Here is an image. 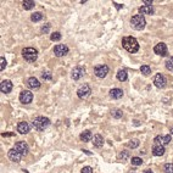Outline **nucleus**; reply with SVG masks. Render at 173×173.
Here are the masks:
<instances>
[{"label": "nucleus", "instance_id": "f257e3e1", "mask_svg": "<svg viewBox=\"0 0 173 173\" xmlns=\"http://www.w3.org/2000/svg\"><path fill=\"white\" fill-rule=\"evenodd\" d=\"M122 46L128 51V52H137L139 50V44L138 40L134 37H124L122 39Z\"/></svg>", "mask_w": 173, "mask_h": 173}, {"label": "nucleus", "instance_id": "f03ea898", "mask_svg": "<svg viewBox=\"0 0 173 173\" xmlns=\"http://www.w3.org/2000/svg\"><path fill=\"white\" fill-rule=\"evenodd\" d=\"M32 126L35 130L38 132H42L44 129H46L49 126H50V120L48 117H44V116H38L33 120L32 122Z\"/></svg>", "mask_w": 173, "mask_h": 173}, {"label": "nucleus", "instance_id": "7ed1b4c3", "mask_svg": "<svg viewBox=\"0 0 173 173\" xmlns=\"http://www.w3.org/2000/svg\"><path fill=\"white\" fill-rule=\"evenodd\" d=\"M130 25L132 27L136 29V31H142L145 28V25H146V21H145V18L143 15H134L132 16L130 18Z\"/></svg>", "mask_w": 173, "mask_h": 173}, {"label": "nucleus", "instance_id": "20e7f679", "mask_svg": "<svg viewBox=\"0 0 173 173\" xmlns=\"http://www.w3.org/2000/svg\"><path fill=\"white\" fill-rule=\"evenodd\" d=\"M22 56L23 59L28 62H34L38 59V51L34 48H25L22 50Z\"/></svg>", "mask_w": 173, "mask_h": 173}, {"label": "nucleus", "instance_id": "39448f33", "mask_svg": "<svg viewBox=\"0 0 173 173\" xmlns=\"http://www.w3.org/2000/svg\"><path fill=\"white\" fill-rule=\"evenodd\" d=\"M94 73L98 78H105L109 73V67L106 65H98L94 68Z\"/></svg>", "mask_w": 173, "mask_h": 173}, {"label": "nucleus", "instance_id": "423d86ee", "mask_svg": "<svg viewBox=\"0 0 173 173\" xmlns=\"http://www.w3.org/2000/svg\"><path fill=\"white\" fill-rule=\"evenodd\" d=\"M84 74H85V68L82 67V66L74 67V68L72 70V72H71V77H72V79H74V81L81 79Z\"/></svg>", "mask_w": 173, "mask_h": 173}, {"label": "nucleus", "instance_id": "0eeeda50", "mask_svg": "<svg viewBox=\"0 0 173 173\" xmlns=\"http://www.w3.org/2000/svg\"><path fill=\"white\" fill-rule=\"evenodd\" d=\"M91 94V88L88 84H83L78 90H77V95H78L79 99H85Z\"/></svg>", "mask_w": 173, "mask_h": 173}, {"label": "nucleus", "instance_id": "6e6552de", "mask_svg": "<svg viewBox=\"0 0 173 173\" xmlns=\"http://www.w3.org/2000/svg\"><path fill=\"white\" fill-rule=\"evenodd\" d=\"M54 54H55V56H57V57H62V56H65L66 54H68V46L65 45V44H57V45L54 48Z\"/></svg>", "mask_w": 173, "mask_h": 173}, {"label": "nucleus", "instance_id": "1a4fd4ad", "mask_svg": "<svg viewBox=\"0 0 173 173\" xmlns=\"http://www.w3.org/2000/svg\"><path fill=\"white\" fill-rule=\"evenodd\" d=\"M32 100H33V94H32L29 90H23V91H21V94H20V101H21L22 104H25V105L31 104Z\"/></svg>", "mask_w": 173, "mask_h": 173}, {"label": "nucleus", "instance_id": "9d476101", "mask_svg": "<svg viewBox=\"0 0 173 173\" xmlns=\"http://www.w3.org/2000/svg\"><path fill=\"white\" fill-rule=\"evenodd\" d=\"M154 52L156 55H160V56H166L168 50H167V45L165 43H157L155 46H154Z\"/></svg>", "mask_w": 173, "mask_h": 173}, {"label": "nucleus", "instance_id": "9b49d317", "mask_svg": "<svg viewBox=\"0 0 173 173\" xmlns=\"http://www.w3.org/2000/svg\"><path fill=\"white\" fill-rule=\"evenodd\" d=\"M166 83H167V79H166V77L163 74L157 73L155 77H154V84H155L157 88H165Z\"/></svg>", "mask_w": 173, "mask_h": 173}, {"label": "nucleus", "instance_id": "f8f14e48", "mask_svg": "<svg viewBox=\"0 0 173 173\" xmlns=\"http://www.w3.org/2000/svg\"><path fill=\"white\" fill-rule=\"evenodd\" d=\"M15 149L20 152L22 156H26L28 154V151H29V148H28L27 143H25V142H17L15 144Z\"/></svg>", "mask_w": 173, "mask_h": 173}, {"label": "nucleus", "instance_id": "ddd939ff", "mask_svg": "<svg viewBox=\"0 0 173 173\" xmlns=\"http://www.w3.org/2000/svg\"><path fill=\"white\" fill-rule=\"evenodd\" d=\"M7 156H9V159L11 160V161H13V162H20L21 161V159H22V155L20 152H18L15 148L13 149H11V150H9V152H7Z\"/></svg>", "mask_w": 173, "mask_h": 173}, {"label": "nucleus", "instance_id": "4468645a", "mask_svg": "<svg viewBox=\"0 0 173 173\" xmlns=\"http://www.w3.org/2000/svg\"><path fill=\"white\" fill-rule=\"evenodd\" d=\"M171 136H157L155 139H154V142H155V145H162V146H165V145H167V144H169L171 143Z\"/></svg>", "mask_w": 173, "mask_h": 173}, {"label": "nucleus", "instance_id": "2eb2a0df", "mask_svg": "<svg viewBox=\"0 0 173 173\" xmlns=\"http://www.w3.org/2000/svg\"><path fill=\"white\" fill-rule=\"evenodd\" d=\"M12 87H13L12 82L9 81V79H5V81H3L1 83H0V90H1V93H4V94L10 93L12 90Z\"/></svg>", "mask_w": 173, "mask_h": 173}, {"label": "nucleus", "instance_id": "dca6fc26", "mask_svg": "<svg viewBox=\"0 0 173 173\" xmlns=\"http://www.w3.org/2000/svg\"><path fill=\"white\" fill-rule=\"evenodd\" d=\"M27 87L29 89H39L40 88V83L35 77H29L27 79Z\"/></svg>", "mask_w": 173, "mask_h": 173}, {"label": "nucleus", "instance_id": "f3484780", "mask_svg": "<svg viewBox=\"0 0 173 173\" xmlns=\"http://www.w3.org/2000/svg\"><path fill=\"white\" fill-rule=\"evenodd\" d=\"M29 129H31L29 124L25 121H22V122H20L17 124V132H20L21 134H27L29 132Z\"/></svg>", "mask_w": 173, "mask_h": 173}, {"label": "nucleus", "instance_id": "a211bd4d", "mask_svg": "<svg viewBox=\"0 0 173 173\" xmlns=\"http://www.w3.org/2000/svg\"><path fill=\"white\" fill-rule=\"evenodd\" d=\"M110 97L112 99H121L123 97V91H122V89L113 88V89L110 90Z\"/></svg>", "mask_w": 173, "mask_h": 173}, {"label": "nucleus", "instance_id": "6ab92c4d", "mask_svg": "<svg viewBox=\"0 0 173 173\" xmlns=\"http://www.w3.org/2000/svg\"><path fill=\"white\" fill-rule=\"evenodd\" d=\"M93 145L95 148H101L104 145V138L100 136V134H97V136L93 137Z\"/></svg>", "mask_w": 173, "mask_h": 173}, {"label": "nucleus", "instance_id": "aec40b11", "mask_svg": "<svg viewBox=\"0 0 173 173\" xmlns=\"http://www.w3.org/2000/svg\"><path fill=\"white\" fill-rule=\"evenodd\" d=\"M165 151H166L165 146H162V145H154V148H152V154L155 156H162Z\"/></svg>", "mask_w": 173, "mask_h": 173}, {"label": "nucleus", "instance_id": "412c9836", "mask_svg": "<svg viewBox=\"0 0 173 173\" xmlns=\"http://www.w3.org/2000/svg\"><path fill=\"white\" fill-rule=\"evenodd\" d=\"M139 12H140V15H152L154 13V9L151 6L145 5V6L139 7Z\"/></svg>", "mask_w": 173, "mask_h": 173}, {"label": "nucleus", "instance_id": "4be33fe9", "mask_svg": "<svg viewBox=\"0 0 173 173\" xmlns=\"http://www.w3.org/2000/svg\"><path fill=\"white\" fill-rule=\"evenodd\" d=\"M127 78H128V73L126 70H120L117 72V79L120 82H124V81H127Z\"/></svg>", "mask_w": 173, "mask_h": 173}, {"label": "nucleus", "instance_id": "5701e85b", "mask_svg": "<svg viewBox=\"0 0 173 173\" xmlns=\"http://www.w3.org/2000/svg\"><path fill=\"white\" fill-rule=\"evenodd\" d=\"M79 138H81V140L82 142H89L90 139H91V132L90 130H84V132H82L81 133V136H79Z\"/></svg>", "mask_w": 173, "mask_h": 173}, {"label": "nucleus", "instance_id": "b1692460", "mask_svg": "<svg viewBox=\"0 0 173 173\" xmlns=\"http://www.w3.org/2000/svg\"><path fill=\"white\" fill-rule=\"evenodd\" d=\"M22 5H23L25 10H31V9H33L35 6V3L33 1V0H25V1L22 3Z\"/></svg>", "mask_w": 173, "mask_h": 173}, {"label": "nucleus", "instance_id": "393cba45", "mask_svg": "<svg viewBox=\"0 0 173 173\" xmlns=\"http://www.w3.org/2000/svg\"><path fill=\"white\" fill-rule=\"evenodd\" d=\"M42 18H43V13H42V12H34V13H32V16H31V20H32L33 22H39Z\"/></svg>", "mask_w": 173, "mask_h": 173}, {"label": "nucleus", "instance_id": "a878e982", "mask_svg": "<svg viewBox=\"0 0 173 173\" xmlns=\"http://www.w3.org/2000/svg\"><path fill=\"white\" fill-rule=\"evenodd\" d=\"M127 146H128V148H130V149H136V148H138V146H139V140H138V139L129 140V142L127 143Z\"/></svg>", "mask_w": 173, "mask_h": 173}, {"label": "nucleus", "instance_id": "bb28decb", "mask_svg": "<svg viewBox=\"0 0 173 173\" xmlns=\"http://www.w3.org/2000/svg\"><path fill=\"white\" fill-rule=\"evenodd\" d=\"M50 39L52 42H59L61 39V33L60 32H54L51 35H50Z\"/></svg>", "mask_w": 173, "mask_h": 173}, {"label": "nucleus", "instance_id": "cd10ccee", "mask_svg": "<svg viewBox=\"0 0 173 173\" xmlns=\"http://www.w3.org/2000/svg\"><path fill=\"white\" fill-rule=\"evenodd\" d=\"M111 115H112V117H115V118H121L122 116H123V112H122V110H113V111H111Z\"/></svg>", "mask_w": 173, "mask_h": 173}, {"label": "nucleus", "instance_id": "c85d7f7f", "mask_svg": "<svg viewBox=\"0 0 173 173\" xmlns=\"http://www.w3.org/2000/svg\"><path fill=\"white\" fill-rule=\"evenodd\" d=\"M140 72H142L144 76H149V74L151 73V68H150L148 65H143V66L140 67Z\"/></svg>", "mask_w": 173, "mask_h": 173}, {"label": "nucleus", "instance_id": "c756f323", "mask_svg": "<svg viewBox=\"0 0 173 173\" xmlns=\"http://www.w3.org/2000/svg\"><path fill=\"white\" fill-rule=\"evenodd\" d=\"M166 64V68L171 72H173V57H169V59H167V61L165 62Z\"/></svg>", "mask_w": 173, "mask_h": 173}, {"label": "nucleus", "instance_id": "7c9ffc66", "mask_svg": "<svg viewBox=\"0 0 173 173\" xmlns=\"http://www.w3.org/2000/svg\"><path fill=\"white\" fill-rule=\"evenodd\" d=\"M130 162L134 166H140V165H143V159H140V157H132Z\"/></svg>", "mask_w": 173, "mask_h": 173}, {"label": "nucleus", "instance_id": "2f4dec72", "mask_svg": "<svg viewBox=\"0 0 173 173\" xmlns=\"http://www.w3.org/2000/svg\"><path fill=\"white\" fill-rule=\"evenodd\" d=\"M42 78H43L44 81H50V79L52 78L51 72H50V71H45V72H43V73H42Z\"/></svg>", "mask_w": 173, "mask_h": 173}, {"label": "nucleus", "instance_id": "473e14b6", "mask_svg": "<svg viewBox=\"0 0 173 173\" xmlns=\"http://www.w3.org/2000/svg\"><path fill=\"white\" fill-rule=\"evenodd\" d=\"M165 173H173V163H166L163 166Z\"/></svg>", "mask_w": 173, "mask_h": 173}, {"label": "nucleus", "instance_id": "72a5a7b5", "mask_svg": "<svg viewBox=\"0 0 173 173\" xmlns=\"http://www.w3.org/2000/svg\"><path fill=\"white\" fill-rule=\"evenodd\" d=\"M128 156H129V154H128V151H122L121 154H118V160L121 161H126L127 159H128Z\"/></svg>", "mask_w": 173, "mask_h": 173}, {"label": "nucleus", "instance_id": "f704fd0d", "mask_svg": "<svg viewBox=\"0 0 173 173\" xmlns=\"http://www.w3.org/2000/svg\"><path fill=\"white\" fill-rule=\"evenodd\" d=\"M0 62H1V66H0V70L1 71H4L5 70V67H6V60H5V57H0Z\"/></svg>", "mask_w": 173, "mask_h": 173}, {"label": "nucleus", "instance_id": "c9c22d12", "mask_svg": "<svg viewBox=\"0 0 173 173\" xmlns=\"http://www.w3.org/2000/svg\"><path fill=\"white\" fill-rule=\"evenodd\" d=\"M49 29H50V23H46V25H44L43 27H42V33H48L49 32Z\"/></svg>", "mask_w": 173, "mask_h": 173}, {"label": "nucleus", "instance_id": "e433bc0d", "mask_svg": "<svg viewBox=\"0 0 173 173\" xmlns=\"http://www.w3.org/2000/svg\"><path fill=\"white\" fill-rule=\"evenodd\" d=\"M82 173H93V168L89 166H85L82 168Z\"/></svg>", "mask_w": 173, "mask_h": 173}, {"label": "nucleus", "instance_id": "4c0bfd02", "mask_svg": "<svg viewBox=\"0 0 173 173\" xmlns=\"http://www.w3.org/2000/svg\"><path fill=\"white\" fill-rule=\"evenodd\" d=\"M143 3H144V4H148V6H150V5L152 4L151 0H143Z\"/></svg>", "mask_w": 173, "mask_h": 173}, {"label": "nucleus", "instance_id": "58836bf2", "mask_svg": "<svg viewBox=\"0 0 173 173\" xmlns=\"http://www.w3.org/2000/svg\"><path fill=\"white\" fill-rule=\"evenodd\" d=\"M143 173H154V172H152L151 169H145V171H144Z\"/></svg>", "mask_w": 173, "mask_h": 173}, {"label": "nucleus", "instance_id": "ea45409f", "mask_svg": "<svg viewBox=\"0 0 173 173\" xmlns=\"http://www.w3.org/2000/svg\"><path fill=\"white\" fill-rule=\"evenodd\" d=\"M115 5H116V7H117V9H121V7H123V5H120V4H116V3H115Z\"/></svg>", "mask_w": 173, "mask_h": 173}, {"label": "nucleus", "instance_id": "a19ab883", "mask_svg": "<svg viewBox=\"0 0 173 173\" xmlns=\"http://www.w3.org/2000/svg\"><path fill=\"white\" fill-rule=\"evenodd\" d=\"M169 132H171V136H173V127L171 128V130H169Z\"/></svg>", "mask_w": 173, "mask_h": 173}]
</instances>
